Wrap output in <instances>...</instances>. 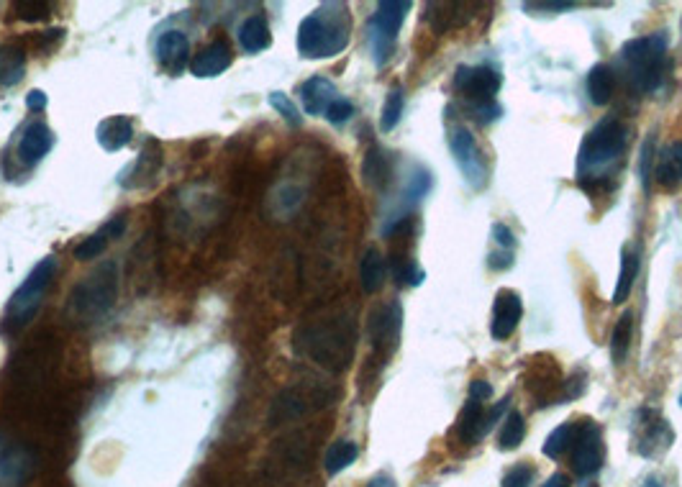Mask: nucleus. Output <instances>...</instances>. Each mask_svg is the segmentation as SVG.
I'll return each instance as SVG.
<instances>
[{
	"mask_svg": "<svg viewBox=\"0 0 682 487\" xmlns=\"http://www.w3.org/2000/svg\"><path fill=\"white\" fill-rule=\"evenodd\" d=\"M354 116V106L349 103L347 98H336L334 103L329 106V111H326V118H329L331 124H344V121H349V118Z\"/></svg>",
	"mask_w": 682,
	"mask_h": 487,
	"instance_id": "43",
	"label": "nucleus"
},
{
	"mask_svg": "<svg viewBox=\"0 0 682 487\" xmlns=\"http://www.w3.org/2000/svg\"><path fill=\"white\" fill-rule=\"evenodd\" d=\"M634 441L636 452L641 457H662L675 441V434H672L670 423H667L662 413H657L654 408H641L636 413Z\"/></svg>",
	"mask_w": 682,
	"mask_h": 487,
	"instance_id": "9",
	"label": "nucleus"
},
{
	"mask_svg": "<svg viewBox=\"0 0 682 487\" xmlns=\"http://www.w3.org/2000/svg\"><path fill=\"white\" fill-rule=\"evenodd\" d=\"M639 265H641L639 252L626 247L624 252H621V272H618L616 290H613V303H616V306H621V303H624V300L631 295V290H634L636 275H639Z\"/></svg>",
	"mask_w": 682,
	"mask_h": 487,
	"instance_id": "30",
	"label": "nucleus"
},
{
	"mask_svg": "<svg viewBox=\"0 0 682 487\" xmlns=\"http://www.w3.org/2000/svg\"><path fill=\"white\" fill-rule=\"evenodd\" d=\"M357 457H359L357 444L347 439H339L329 446V452H326V459H324V467L329 475H339V472L347 470L349 464H354V459Z\"/></svg>",
	"mask_w": 682,
	"mask_h": 487,
	"instance_id": "32",
	"label": "nucleus"
},
{
	"mask_svg": "<svg viewBox=\"0 0 682 487\" xmlns=\"http://www.w3.org/2000/svg\"><path fill=\"white\" fill-rule=\"evenodd\" d=\"M524 436H526L524 416H521L518 411H511L506 421H503V426H500L498 446L503 449V452H511V449H516V446L524 441Z\"/></svg>",
	"mask_w": 682,
	"mask_h": 487,
	"instance_id": "34",
	"label": "nucleus"
},
{
	"mask_svg": "<svg viewBox=\"0 0 682 487\" xmlns=\"http://www.w3.org/2000/svg\"><path fill=\"white\" fill-rule=\"evenodd\" d=\"M26 106H29L31 111H44V108H47V93H42V90H31V93L26 95Z\"/></svg>",
	"mask_w": 682,
	"mask_h": 487,
	"instance_id": "49",
	"label": "nucleus"
},
{
	"mask_svg": "<svg viewBox=\"0 0 682 487\" xmlns=\"http://www.w3.org/2000/svg\"><path fill=\"white\" fill-rule=\"evenodd\" d=\"M162 159H165V152L159 147V141L147 139V144H144V149L139 152L134 165L124 172V177L118 182H121L124 188H149V185L157 180Z\"/></svg>",
	"mask_w": 682,
	"mask_h": 487,
	"instance_id": "15",
	"label": "nucleus"
},
{
	"mask_svg": "<svg viewBox=\"0 0 682 487\" xmlns=\"http://www.w3.org/2000/svg\"><path fill=\"white\" fill-rule=\"evenodd\" d=\"M526 11H549V13H562V11H572V8H577V3H562V0H541V3H526Z\"/></svg>",
	"mask_w": 682,
	"mask_h": 487,
	"instance_id": "45",
	"label": "nucleus"
},
{
	"mask_svg": "<svg viewBox=\"0 0 682 487\" xmlns=\"http://www.w3.org/2000/svg\"><path fill=\"white\" fill-rule=\"evenodd\" d=\"M493 239L498 241V247H503L506 252H513V247H516V236H513V231L508 229L506 223H495Z\"/></svg>",
	"mask_w": 682,
	"mask_h": 487,
	"instance_id": "47",
	"label": "nucleus"
},
{
	"mask_svg": "<svg viewBox=\"0 0 682 487\" xmlns=\"http://www.w3.org/2000/svg\"><path fill=\"white\" fill-rule=\"evenodd\" d=\"M403 106H406V98H403V90L400 88H393L388 93V98H385V106H383V116H380V129L388 134V131H393L395 126H398L400 116H403Z\"/></svg>",
	"mask_w": 682,
	"mask_h": 487,
	"instance_id": "37",
	"label": "nucleus"
},
{
	"mask_svg": "<svg viewBox=\"0 0 682 487\" xmlns=\"http://www.w3.org/2000/svg\"><path fill=\"white\" fill-rule=\"evenodd\" d=\"M511 265H513V252L490 254V267H493V270H508Z\"/></svg>",
	"mask_w": 682,
	"mask_h": 487,
	"instance_id": "50",
	"label": "nucleus"
},
{
	"mask_svg": "<svg viewBox=\"0 0 682 487\" xmlns=\"http://www.w3.org/2000/svg\"><path fill=\"white\" fill-rule=\"evenodd\" d=\"M524 316V306H521V295L513 290H498L493 303V323H490V334L495 341L511 339L513 331L518 329Z\"/></svg>",
	"mask_w": 682,
	"mask_h": 487,
	"instance_id": "14",
	"label": "nucleus"
},
{
	"mask_svg": "<svg viewBox=\"0 0 682 487\" xmlns=\"http://www.w3.org/2000/svg\"><path fill=\"white\" fill-rule=\"evenodd\" d=\"M431 172H426V170H416L411 175V180H408V185H406V200L408 203H418V200L424 198L426 193L431 190Z\"/></svg>",
	"mask_w": 682,
	"mask_h": 487,
	"instance_id": "41",
	"label": "nucleus"
},
{
	"mask_svg": "<svg viewBox=\"0 0 682 487\" xmlns=\"http://www.w3.org/2000/svg\"><path fill=\"white\" fill-rule=\"evenodd\" d=\"M616 93V72L608 65H595L588 75V95L595 106H608Z\"/></svg>",
	"mask_w": 682,
	"mask_h": 487,
	"instance_id": "29",
	"label": "nucleus"
},
{
	"mask_svg": "<svg viewBox=\"0 0 682 487\" xmlns=\"http://www.w3.org/2000/svg\"><path fill=\"white\" fill-rule=\"evenodd\" d=\"M293 347L300 357L313 359L331 372H344L352 364L357 347V323L349 313L316 318L293 334Z\"/></svg>",
	"mask_w": 682,
	"mask_h": 487,
	"instance_id": "1",
	"label": "nucleus"
},
{
	"mask_svg": "<svg viewBox=\"0 0 682 487\" xmlns=\"http://www.w3.org/2000/svg\"><path fill=\"white\" fill-rule=\"evenodd\" d=\"M541 487H570V477L562 475V472H557V475L549 477V480L544 482V485H541Z\"/></svg>",
	"mask_w": 682,
	"mask_h": 487,
	"instance_id": "51",
	"label": "nucleus"
},
{
	"mask_svg": "<svg viewBox=\"0 0 682 487\" xmlns=\"http://www.w3.org/2000/svg\"><path fill=\"white\" fill-rule=\"evenodd\" d=\"M626 147V129L621 118L606 116L585 134L583 144L577 149V182L583 188L600 185L606 172L616 165Z\"/></svg>",
	"mask_w": 682,
	"mask_h": 487,
	"instance_id": "3",
	"label": "nucleus"
},
{
	"mask_svg": "<svg viewBox=\"0 0 682 487\" xmlns=\"http://www.w3.org/2000/svg\"><path fill=\"white\" fill-rule=\"evenodd\" d=\"M547 359L549 357H536L534 364H531L529 377H526L529 380V390L541 400V405H547L552 398L559 400V388H565L557 364L547 362Z\"/></svg>",
	"mask_w": 682,
	"mask_h": 487,
	"instance_id": "19",
	"label": "nucleus"
},
{
	"mask_svg": "<svg viewBox=\"0 0 682 487\" xmlns=\"http://www.w3.org/2000/svg\"><path fill=\"white\" fill-rule=\"evenodd\" d=\"M400 321H403V308L398 300L385 303L370 313V341L375 352L383 354L385 359L398 349L400 339Z\"/></svg>",
	"mask_w": 682,
	"mask_h": 487,
	"instance_id": "10",
	"label": "nucleus"
},
{
	"mask_svg": "<svg viewBox=\"0 0 682 487\" xmlns=\"http://www.w3.org/2000/svg\"><path fill=\"white\" fill-rule=\"evenodd\" d=\"M34 472V462L24 449H8L0 454V487H21Z\"/></svg>",
	"mask_w": 682,
	"mask_h": 487,
	"instance_id": "23",
	"label": "nucleus"
},
{
	"mask_svg": "<svg viewBox=\"0 0 682 487\" xmlns=\"http://www.w3.org/2000/svg\"><path fill=\"white\" fill-rule=\"evenodd\" d=\"M667 34L639 36L621 47L618 59L626 70V80L636 93H654L662 85L665 75V54H667Z\"/></svg>",
	"mask_w": 682,
	"mask_h": 487,
	"instance_id": "5",
	"label": "nucleus"
},
{
	"mask_svg": "<svg viewBox=\"0 0 682 487\" xmlns=\"http://www.w3.org/2000/svg\"><path fill=\"white\" fill-rule=\"evenodd\" d=\"M272 44L270 24L265 16H249L242 26H239V47L247 54H257Z\"/></svg>",
	"mask_w": 682,
	"mask_h": 487,
	"instance_id": "27",
	"label": "nucleus"
},
{
	"mask_svg": "<svg viewBox=\"0 0 682 487\" xmlns=\"http://www.w3.org/2000/svg\"><path fill=\"white\" fill-rule=\"evenodd\" d=\"M362 177L370 188L385 190L393 180V159L385 149L370 147L365 154V162H362Z\"/></svg>",
	"mask_w": 682,
	"mask_h": 487,
	"instance_id": "25",
	"label": "nucleus"
},
{
	"mask_svg": "<svg viewBox=\"0 0 682 487\" xmlns=\"http://www.w3.org/2000/svg\"><path fill=\"white\" fill-rule=\"evenodd\" d=\"M52 147H54L52 129H49L47 124H42V121H34V124L26 126L24 134H21V141H18V157H21L24 165L34 167L52 152Z\"/></svg>",
	"mask_w": 682,
	"mask_h": 487,
	"instance_id": "17",
	"label": "nucleus"
},
{
	"mask_svg": "<svg viewBox=\"0 0 682 487\" xmlns=\"http://www.w3.org/2000/svg\"><path fill=\"white\" fill-rule=\"evenodd\" d=\"M95 136H98V144L106 152H118V149L129 147L131 139H134V124L126 116H111L106 121H100Z\"/></svg>",
	"mask_w": 682,
	"mask_h": 487,
	"instance_id": "24",
	"label": "nucleus"
},
{
	"mask_svg": "<svg viewBox=\"0 0 682 487\" xmlns=\"http://www.w3.org/2000/svg\"><path fill=\"white\" fill-rule=\"evenodd\" d=\"M641 487H665V485H662V482H659L657 477H647V480H644V485H641Z\"/></svg>",
	"mask_w": 682,
	"mask_h": 487,
	"instance_id": "53",
	"label": "nucleus"
},
{
	"mask_svg": "<svg viewBox=\"0 0 682 487\" xmlns=\"http://www.w3.org/2000/svg\"><path fill=\"white\" fill-rule=\"evenodd\" d=\"M26 49L16 42L0 44V88H13L24 80Z\"/></svg>",
	"mask_w": 682,
	"mask_h": 487,
	"instance_id": "26",
	"label": "nucleus"
},
{
	"mask_svg": "<svg viewBox=\"0 0 682 487\" xmlns=\"http://www.w3.org/2000/svg\"><path fill=\"white\" fill-rule=\"evenodd\" d=\"M300 100L308 116H326L329 106L336 100V85L329 77L313 75L311 80L300 85Z\"/></svg>",
	"mask_w": 682,
	"mask_h": 487,
	"instance_id": "20",
	"label": "nucleus"
},
{
	"mask_svg": "<svg viewBox=\"0 0 682 487\" xmlns=\"http://www.w3.org/2000/svg\"><path fill=\"white\" fill-rule=\"evenodd\" d=\"M449 147H452L454 162L459 165L462 175L467 177V182H470L472 188H483L485 180H488V170H485L480 152H477L472 131L465 129V126H457L452 131V136H449Z\"/></svg>",
	"mask_w": 682,
	"mask_h": 487,
	"instance_id": "12",
	"label": "nucleus"
},
{
	"mask_svg": "<svg viewBox=\"0 0 682 487\" xmlns=\"http://www.w3.org/2000/svg\"><path fill=\"white\" fill-rule=\"evenodd\" d=\"M231 62H234V52H231L229 42L216 39V42H211L195 54L193 62H190V72L195 77H218L221 72L229 70Z\"/></svg>",
	"mask_w": 682,
	"mask_h": 487,
	"instance_id": "18",
	"label": "nucleus"
},
{
	"mask_svg": "<svg viewBox=\"0 0 682 487\" xmlns=\"http://www.w3.org/2000/svg\"><path fill=\"white\" fill-rule=\"evenodd\" d=\"M680 405H682V395H680Z\"/></svg>",
	"mask_w": 682,
	"mask_h": 487,
	"instance_id": "54",
	"label": "nucleus"
},
{
	"mask_svg": "<svg viewBox=\"0 0 682 487\" xmlns=\"http://www.w3.org/2000/svg\"><path fill=\"white\" fill-rule=\"evenodd\" d=\"M108 244H111V236L106 234V231L100 229L98 234L88 236V239H83L80 244L75 247V259H95L100 257V254L106 252Z\"/></svg>",
	"mask_w": 682,
	"mask_h": 487,
	"instance_id": "39",
	"label": "nucleus"
},
{
	"mask_svg": "<svg viewBox=\"0 0 682 487\" xmlns=\"http://www.w3.org/2000/svg\"><path fill=\"white\" fill-rule=\"evenodd\" d=\"M429 11H436L429 13L431 29L436 34H444V31H452L457 26L467 24L475 16L477 6L475 3H429Z\"/></svg>",
	"mask_w": 682,
	"mask_h": 487,
	"instance_id": "21",
	"label": "nucleus"
},
{
	"mask_svg": "<svg viewBox=\"0 0 682 487\" xmlns=\"http://www.w3.org/2000/svg\"><path fill=\"white\" fill-rule=\"evenodd\" d=\"M470 398L480 400V403H485V400L493 398V388H490V382L472 380L470 382Z\"/></svg>",
	"mask_w": 682,
	"mask_h": 487,
	"instance_id": "48",
	"label": "nucleus"
},
{
	"mask_svg": "<svg viewBox=\"0 0 682 487\" xmlns=\"http://www.w3.org/2000/svg\"><path fill=\"white\" fill-rule=\"evenodd\" d=\"M118 298L116 262H103L90 275L77 282L67 300V313L75 323H98L111 313Z\"/></svg>",
	"mask_w": 682,
	"mask_h": 487,
	"instance_id": "4",
	"label": "nucleus"
},
{
	"mask_svg": "<svg viewBox=\"0 0 682 487\" xmlns=\"http://www.w3.org/2000/svg\"><path fill=\"white\" fill-rule=\"evenodd\" d=\"M503 85V77L493 67H457L454 72V90L475 103H488Z\"/></svg>",
	"mask_w": 682,
	"mask_h": 487,
	"instance_id": "13",
	"label": "nucleus"
},
{
	"mask_svg": "<svg viewBox=\"0 0 682 487\" xmlns=\"http://www.w3.org/2000/svg\"><path fill=\"white\" fill-rule=\"evenodd\" d=\"M472 116H475L480 124H490V121H495V118L500 116V106L493 103V100H488V103H477V106L472 108Z\"/></svg>",
	"mask_w": 682,
	"mask_h": 487,
	"instance_id": "46",
	"label": "nucleus"
},
{
	"mask_svg": "<svg viewBox=\"0 0 682 487\" xmlns=\"http://www.w3.org/2000/svg\"><path fill=\"white\" fill-rule=\"evenodd\" d=\"M631 336H634V313H624V316L618 318L611 336V359L616 364H624L626 357H629Z\"/></svg>",
	"mask_w": 682,
	"mask_h": 487,
	"instance_id": "33",
	"label": "nucleus"
},
{
	"mask_svg": "<svg viewBox=\"0 0 682 487\" xmlns=\"http://www.w3.org/2000/svg\"><path fill=\"white\" fill-rule=\"evenodd\" d=\"M54 275H57V259L44 257L34 270L26 275V280L21 282V288L13 293V298L8 300L6 308V321L16 329L26 326L31 318L36 316L39 306H42L44 295H47L49 285H52Z\"/></svg>",
	"mask_w": 682,
	"mask_h": 487,
	"instance_id": "6",
	"label": "nucleus"
},
{
	"mask_svg": "<svg viewBox=\"0 0 682 487\" xmlns=\"http://www.w3.org/2000/svg\"><path fill=\"white\" fill-rule=\"evenodd\" d=\"M385 275H388V267H385V259L380 254V249L370 247L359 262V280H362V290L367 295H375L383 290Z\"/></svg>",
	"mask_w": 682,
	"mask_h": 487,
	"instance_id": "28",
	"label": "nucleus"
},
{
	"mask_svg": "<svg viewBox=\"0 0 682 487\" xmlns=\"http://www.w3.org/2000/svg\"><path fill=\"white\" fill-rule=\"evenodd\" d=\"M654 177L665 190H677L682 185V139L667 144L657 154V165H654Z\"/></svg>",
	"mask_w": 682,
	"mask_h": 487,
	"instance_id": "22",
	"label": "nucleus"
},
{
	"mask_svg": "<svg viewBox=\"0 0 682 487\" xmlns=\"http://www.w3.org/2000/svg\"><path fill=\"white\" fill-rule=\"evenodd\" d=\"M352 18L344 3H326L298 26V52L308 59H329L349 44Z\"/></svg>",
	"mask_w": 682,
	"mask_h": 487,
	"instance_id": "2",
	"label": "nucleus"
},
{
	"mask_svg": "<svg viewBox=\"0 0 682 487\" xmlns=\"http://www.w3.org/2000/svg\"><path fill=\"white\" fill-rule=\"evenodd\" d=\"M531 482H534V470H531L529 464H518V467H513V470H508L503 475L500 487H529Z\"/></svg>",
	"mask_w": 682,
	"mask_h": 487,
	"instance_id": "42",
	"label": "nucleus"
},
{
	"mask_svg": "<svg viewBox=\"0 0 682 487\" xmlns=\"http://www.w3.org/2000/svg\"><path fill=\"white\" fill-rule=\"evenodd\" d=\"M188 52L190 42L183 31H165V34L157 39V62L162 70H167L170 75H180L188 65Z\"/></svg>",
	"mask_w": 682,
	"mask_h": 487,
	"instance_id": "16",
	"label": "nucleus"
},
{
	"mask_svg": "<svg viewBox=\"0 0 682 487\" xmlns=\"http://www.w3.org/2000/svg\"><path fill=\"white\" fill-rule=\"evenodd\" d=\"M654 162H657V134H649L639 149V182L644 193H649V180L654 175Z\"/></svg>",
	"mask_w": 682,
	"mask_h": 487,
	"instance_id": "36",
	"label": "nucleus"
},
{
	"mask_svg": "<svg viewBox=\"0 0 682 487\" xmlns=\"http://www.w3.org/2000/svg\"><path fill=\"white\" fill-rule=\"evenodd\" d=\"M13 11L26 24H39V21H47L52 16V6L44 0H18V3H13Z\"/></svg>",
	"mask_w": 682,
	"mask_h": 487,
	"instance_id": "38",
	"label": "nucleus"
},
{
	"mask_svg": "<svg viewBox=\"0 0 682 487\" xmlns=\"http://www.w3.org/2000/svg\"><path fill=\"white\" fill-rule=\"evenodd\" d=\"M331 395L318 385H293V388H285L283 393L272 400L270 408V426H280V423H288L293 418L306 416V413L318 411L329 405Z\"/></svg>",
	"mask_w": 682,
	"mask_h": 487,
	"instance_id": "8",
	"label": "nucleus"
},
{
	"mask_svg": "<svg viewBox=\"0 0 682 487\" xmlns=\"http://www.w3.org/2000/svg\"><path fill=\"white\" fill-rule=\"evenodd\" d=\"M367 487H395V482L390 480V477H385V475H380V477H375V480L370 482Z\"/></svg>",
	"mask_w": 682,
	"mask_h": 487,
	"instance_id": "52",
	"label": "nucleus"
},
{
	"mask_svg": "<svg viewBox=\"0 0 682 487\" xmlns=\"http://www.w3.org/2000/svg\"><path fill=\"white\" fill-rule=\"evenodd\" d=\"M408 11H411V3L408 0H383L377 3L375 13L370 18V49L372 59H375L377 67H383L395 52V44H398V31L406 21Z\"/></svg>",
	"mask_w": 682,
	"mask_h": 487,
	"instance_id": "7",
	"label": "nucleus"
},
{
	"mask_svg": "<svg viewBox=\"0 0 682 487\" xmlns=\"http://www.w3.org/2000/svg\"><path fill=\"white\" fill-rule=\"evenodd\" d=\"M65 34H67L65 29H49V31H44V34H39L34 39V47L39 49V52H52V49L57 47V44L65 42Z\"/></svg>",
	"mask_w": 682,
	"mask_h": 487,
	"instance_id": "44",
	"label": "nucleus"
},
{
	"mask_svg": "<svg viewBox=\"0 0 682 487\" xmlns=\"http://www.w3.org/2000/svg\"><path fill=\"white\" fill-rule=\"evenodd\" d=\"M575 454H572V470L580 477H590L603 467V431L598 423L585 421L577 426Z\"/></svg>",
	"mask_w": 682,
	"mask_h": 487,
	"instance_id": "11",
	"label": "nucleus"
},
{
	"mask_svg": "<svg viewBox=\"0 0 682 487\" xmlns=\"http://www.w3.org/2000/svg\"><path fill=\"white\" fill-rule=\"evenodd\" d=\"M483 418L485 408L480 400H467V405L462 408V416L457 421V436L465 444H475V441L483 439Z\"/></svg>",
	"mask_w": 682,
	"mask_h": 487,
	"instance_id": "31",
	"label": "nucleus"
},
{
	"mask_svg": "<svg viewBox=\"0 0 682 487\" xmlns=\"http://www.w3.org/2000/svg\"><path fill=\"white\" fill-rule=\"evenodd\" d=\"M270 106L275 108V111L280 113V116H283L290 126H295V129L303 124V116H300V111L295 108V103L285 93H270Z\"/></svg>",
	"mask_w": 682,
	"mask_h": 487,
	"instance_id": "40",
	"label": "nucleus"
},
{
	"mask_svg": "<svg viewBox=\"0 0 682 487\" xmlns=\"http://www.w3.org/2000/svg\"><path fill=\"white\" fill-rule=\"evenodd\" d=\"M575 436H577L575 423L572 421L562 423V426H557V429L547 436V441H544V454L552 459H559L572 444H575Z\"/></svg>",
	"mask_w": 682,
	"mask_h": 487,
	"instance_id": "35",
	"label": "nucleus"
}]
</instances>
